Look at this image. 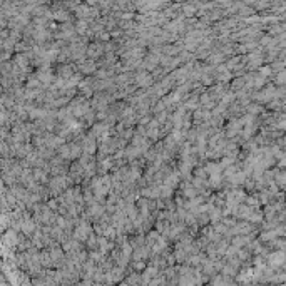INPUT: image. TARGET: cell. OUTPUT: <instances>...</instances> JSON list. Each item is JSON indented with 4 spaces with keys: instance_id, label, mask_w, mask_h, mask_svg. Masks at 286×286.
Returning a JSON list of instances; mask_svg holds the SVG:
<instances>
[{
    "instance_id": "obj_1",
    "label": "cell",
    "mask_w": 286,
    "mask_h": 286,
    "mask_svg": "<svg viewBox=\"0 0 286 286\" xmlns=\"http://www.w3.org/2000/svg\"><path fill=\"white\" fill-rule=\"evenodd\" d=\"M74 112H76L77 115H82L85 112V102H79V104L76 106V109H74Z\"/></svg>"
}]
</instances>
